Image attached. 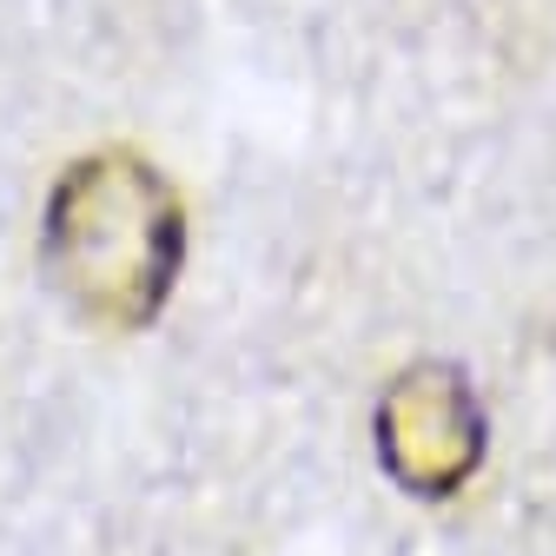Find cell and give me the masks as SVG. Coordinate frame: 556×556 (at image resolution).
Masks as SVG:
<instances>
[{
  "label": "cell",
  "mask_w": 556,
  "mask_h": 556,
  "mask_svg": "<svg viewBox=\"0 0 556 556\" xmlns=\"http://www.w3.org/2000/svg\"><path fill=\"white\" fill-rule=\"evenodd\" d=\"M378 464L417 504H451L464 483L483 470L491 451V417L477 404V384L451 358H417L404 365L371 410Z\"/></svg>",
  "instance_id": "obj_2"
},
{
  "label": "cell",
  "mask_w": 556,
  "mask_h": 556,
  "mask_svg": "<svg viewBox=\"0 0 556 556\" xmlns=\"http://www.w3.org/2000/svg\"><path fill=\"white\" fill-rule=\"evenodd\" d=\"M186 265V205L132 147L60 166L40 205V271L53 299L93 331H153Z\"/></svg>",
  "instance_id": "obj_1"
}]
</instances>
